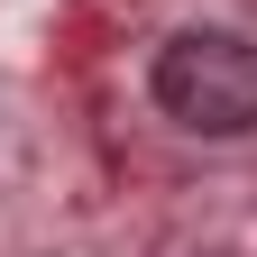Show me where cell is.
Returning a JSON list of instances; mask_svg holds the SVG:
<instances>
[{
  "label": "cell",
  "instance_id": "1",
  "mask_svg": "<svg viewBox=\"0 0 257 257\" xmlns=\"http://www.w3.org/2000/svg\"><path fill=\"white\" fill-rule=\"evenodd\" d=\"M147 92L193 138H248L257 128V28H239V19L175 28L147 64Z\"/></svg>",
  "mask_w": 257,
  "mask_h": 257
}]
</instances>
